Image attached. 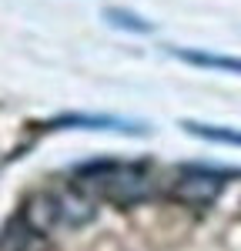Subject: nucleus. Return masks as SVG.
<instances>
[{"label": "nucleus", "instance_id": "obj_1", "mask_svg": "<svg viewBox=\"0 0 241 251\" xmlns=\"http://www.w3.org/2000/svg\"><path fill=\"white\" fill-rule=\"evenodd\" d=\"M74 184L84 188L91 198L111 201V204H138L151 194V174L141 164H127V161H87L74 168Z\"/></svg>", "mask_w": 241, "mask_h": 251}, {"label": "nucleus", "instance_id": "obj_2", "mask_svg": "<svg viewBox=\"0 0 241 251\" xmlns=\"http://www.w3.org/2000/svg\"><path fill=\"white\" fill-rule=\"evenodd\" d=\"M221 191H224V174L211 171V168H184V174L171 188V198L188 208H208L218 201Z\"/></svg>", "mask_w": 241, "mask_h": 251}, {"label": "nucleus", "instance_id": "obj_3", "mask_svg": "<svg viewBox=\"0 0 241 251\" xmlns=\"http://www.w3.org/2000/svg\"><path fill=\"white\" fill-rule=\"evenodd\" d=\"M50 131L57 127H84V131H118V134H147L144 124H134V121H124V117H111V114H60L47 124Z\"/></svg>", "mask_w": 241, "mask_h": 251}, {"label": "nucleus", "instance_id": "obj_4", "mask_svg": "<svg viewBox=\"0 0 241 251\" xmlns=\"http://www.w3.org/2000/svg\"><path fill=\"white\" fill-rule=\"evenodd\" d=\"M44 238H47V234L37 231L24 214H17V218H10V221L0 228V251H44L47 248Z\"/></svg>", "mask_w": 241, "mask_h": 251}, {"label": "nucleus", "instance_id": "obj_5", "mask_svg": "<svg viewBox=\"0 0 241 251\" xmlns=\"http://www.w3.org/2000/svg\"><path fill=\"white\" fill-rule=\"evenodd\" d=\"M60 225H67V228H80V225H87L94 214H97V198H91V194L77 188V184H71L67 191H60Z\"/></svg>", "mask_w": 241, "mask_h": 251}, {"label": "nucleus", "instance_id": "obj_6", "mask_svg": "<svg viewBox=\"0 0 241 251\" xmlns=\"http://www.w3.org/2000/svg\"><path fill=\"white\" fill-rule=\"evenodd\" d=\"M24 218L37 228V231H50V228H57L60 225V198L57 194H50V191H44V194H34L27 204H24Z\"/></svg>", "mask_w": 241, "mask_h": 251}, {"label": "nucleus", "instance_id": "obj_7", "mask_svg": "<svg viewBox=\"0 0 241 251\" xmlns=\"http://www.w3.org/2000/svg\"><path fill=\"white\" fill-rule=\"evenodd\" d=\"M171 54L184 64H194L204 71H228V74H241V57H228V54H211V50H194V47H171Z\"/></svg>", "mask_w": 241, "mask_h": 251}, {"label": "nucleus", "instance_id": "obj_8", "mask_svg": "<svg viewBox=\"0 0 241 251\" xmlns=\"http://www.w3.org/2000/svg\"><path fill=\"white\" fill-rule=\"evenodd\" d=\"M188 134L201 137V141H211V144H231L241 148V131L238 127H221V124H201V121H184L181 124Z\"/></svg>", "mask_w": 241, "mask_h": 251}, {"label": "nucleus", "instance_id": "obj_9", "mask_svg": "<svg viewBox=\"0 0 241 251\" xmlns=\"http://www.w3.org/2000/svg\"><path fill=\"white\" fill-rule=\"evenodd\" d=\"M104 20H107L111 27H118V30H131V34H151V30H154L151 20L138 17L134 10H124V7H107V10H104Z\"/></svg>", "mask_w": 241, "mask_h": 251}]
</instances>
